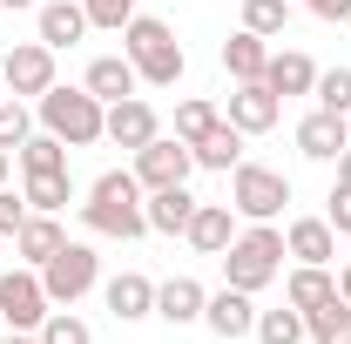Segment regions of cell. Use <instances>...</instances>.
Returning a JSON list of instances; mask_svg holds the SVG:
<instances>
[{"instance_id":"30","label":"cell","mask_w":351,"mask_h":344,"mask_svg":"<svg viewBox=\"0 0 351 344\" xmlns=\"http://www.w3.org/2000/svg\"><path fill=\"white\" fill-rule=\"evenodd\" d=\"M243 27L263 41H284L291 34V0H243Z\"/></svg>"},{"instance_id":"3","label":"cell","mask_w":351,"mask_h":344,"mask_svg":"<svg viewBox=\"0 0 351 344\" xmlns=\"http://www.w3.org/2000/svg\"><path fill=\"white\" fill-rule=\"evenodd\" d=\"M122 54L135 61V75H142L149 88H176V82H182V68H189L176 27H169V21H156V14H135L129 27H122Z\"/></svg>"},{"instance_id":"17","label":"cell","mask_w":351,"mask_h":344,"mask_svg":"<svg viewBox=\"0 0 351 344\" xmlns=\"http://www.w3.org/2000/svg\"><path fill=\"white\" fill-rule=\"evenodd\" d=\"M88 95H95V101H129L135 88H142V75H135V61L129 54H95V61H88Z\"/></svg>"},{"instance_id":"6","label":"cell","mask_w":351,"mask_h":344,"mask_svg":"<svg viewBox=\"0 0 351 344\" xmlns=\"http://www.w3.org/2000/svg\"><path fill=\"white\" fill-rule=\"evenodd\" d=\"M95 284H101V257H95L88 243H61V250L41 263V291H47L54 310H75Z\"/></svg>"},{"instance_id":"43","label":"cell","mask_w":351,"mask_h":344,"mask_svg":"<svg viewBox=\"0 0 351 344\" xmlns=\"http://www.w3.org/2000/svg\"><path fill=\"white\" fill-rule=\"evenodd\" d=\"M0 7H41V0H0Z\"/></svg>"},{"instance_id":"19","label":"cell","mask_w":351,"mask_h":344,"mask_svg":"<svg viewBox=\"0 0 351 344\" xmlns=\"http://www.w3.org/2000/svg\"><path fill=\"white\" fill-rule=\"evenodd\" d=\"M203 304H210V291H203L196 277L156 284V317H162V324H203Z\"/></svg>"},{"instance_id":"7","label":"cell","mask_w":351,"mask_h":344,"mask_svg":"<svg viewBox=\"0 0 351 344\" xmlns=\"http://www.w3.org/2000/svg\"><path fill=\"white\" fill-rule=\"evenodd\" d=\"M0 82H7V95H34L41 101L47 88H54V47L47 41H14L7 47V61H0Z\"/></svg>"},{"instance_id":"37","label":"cell","mask_w":351,"mask_h":344,"mask_svg":"<svg viewBox=\"0 0 351 344\" xmlns=\"http://www.w3.org/2000/svg\"><path fill=\"white\" fill-rule=\"evenodd\" d=\"M27 223V196H14V189H0V236H14Z\"/></svg>"},{"instance_id":"29","label":"cell","mask_w":351,"mask_h":344,"mask_svg":"<svg viewBox=\"0 0 351 344\" xmlns=\"http://www.w3.org/2000/svg\"><path fill=\"white\" fill-rule=\"evenodd\" d=\"M257 344H304V310L298 304H284V310H257V331H250Z\"/></svg>"},{"instance_id":"10","label":"cell","mask_w":351,"mask_h":344,"mask_svg":"<svg viewBox=\"0 0 351 344\" xmlns=\"http://www.w3.org/2000/svg\"><path fill=\"white\" fill-rule=\"evenodd\" d=\"M277 115H284V95L270 82H237V95H230V108H223V122L243 135H270L277 129Z\"/></svg>"},{"instance_id":"33","label":"cell","mask_w":351,"mask_h":344,"mask_svg":"<svg viewBox=\"0 0 351 344\" xmlns=\"http://www.w3.org/2000/svg\"><path fill=\"white\" fill-rule=\"evenodd\" d=\"M41 344H95V331H88L75 310H47V324H41Z\"/></svg>"},{"instance_id":"40","label":"cell","mask_w":351,"mask_h":344,"mask_svg":"<svg viewBox=\"0 0 351 344\" xmlns=\"http://www.w3.org/2000/svg\"><path fill=\"white\" fill-rule=\"evenodd\" d=\"M338 297L351 304V263H345V270H338Z\"/></svg>"},{"instance_id":"15","label":"cell","mask_w":351,"mask_h":344,"mask_svg":"<svg viewBox=\"0 0 351 344\" xmlns=\"http://www.w3.org/2000/svg\"><path fill=\"white\" fill-rule=\"evenodd\" d=\"M298 149H304L311 162H338V156L351 149L345 115H331V108H311L304 122H298Z\"/></svg>"},{"instance_id":"34","label":"cell","mask_w":351,"mask_h":344,"mask_svg":"<svg viewBox=\"0 0 351 344\" xmlns=\"http://www.w3.org/2000/svg\"><path fill=\"white\" fill-rule=\"evenodd\" d=\"M27 135H34V115L21 108V95H7L0 101V149H21Z\"/></svg>"},{"instance_id":"2","label":"cell","mask_w":351,"mask_h":344,"mask_svg":"<svg viewBox=\"0 0 351 344\" xmlns=\"http://www.w3.org/2000/svg\"><path fill=\"white\" fill-rule=\"evenodd\" d=\"M284 257H291V250H284V230H277V223H250V230H237V243H230L217 263H223V284H230V291H250V297H257L263 284L284 277Z\"/></svg>"},{"instance_id":"27","label":"cell","mask_w":351,"mask_h":344,"mask_svg":"<svg viewBox=\"0 0 351 344\" xmlns=\"http://www.w3.org/2000/svg\"><path fill=\"white\" fill-rule=\"evenodd\" d=\"M304 331H311V344H351V304L331 297L317 310H304Z\"/></svg>"},{"instance_id":"23","label":"cell","mask_w":351,"mask_h":344,"mask_svg":"<svg viewBox=\"0 0 351 344\" xmlns=\"http://www.w3.org/2000/svg\"><path fill=\"white\" fill-rule=\"evenodd\" d=\"M223 68H230V82H263V68H270V41L250 34V27H237V34L223 41Z\"/></svg>"},{"instance_id":"12","label":"cell","mask_w":351,"mask_h":344,"mask_svg":"<svg viewBox=\"0 0 351 344\" xmlns=\"http://www.w3.org/2000/svg\"><path fill=\"white\" fill-rule=\"evenodd\" d=\"M237 223H243V216L230 210V203H196L189 230H182V243H189L196 257H223V250L237 243Z\"/></svg>"},{"instance_id":"46","label":"cell","mask_w":351,"mask_h":344,"mask_svg":"<svg viewBox=\"0 0 351 344\" xmlns=\"http://www.w3.org/2000/svg\"><path fill=\"white\" fill-rule=\"evenodd\" d=\"M0 243H7V236H0Z\"/></svg>"},{"instance_id":"4","label":"cell","mask_w":351,"mask_h":344,"mask_svg":"<svg viewBox=\"0 0 351 344\" xmlns=\"http://www.w3.org/2000/svg\"><path fill=\"white\" fill-rule=\"evenodd\" d=\"M34 122H41L47 135H61L68 149H95L101 142V122H108V101H95L88 88H47L41 101H34Z\"/></svg>"},{"instance_id":"20","label":"cell","mask_w":351,"mask_h":344,"mask_svg":"<svg viewBox=\"0 0 351 344\" xmlns=\"http://www.w3.org/2000/svg\"><path fill=\"white\" fill-rule=\"evenodd\" d=\"M284 250H291L298 263H331L338 257V230H331L324 216H298V223L284 230Z\"/></svg>"},{"instance_id":"36","label":"cell","mask_w":351,"mask_h":344,"mask_svg":"<svg viewBox=\"0 0 351 344\" xmlns=\"http://www.w3.org/2000/svg\"><path fill=\"white\" fill-rule=\"evenodd\" d=\"M324 223H331L338 236H351V189H345V182H331V196H324Z\"/></svg>"},{"instance_id":"41","label":"cell","mask_w":351,"mask_h":344,"mask_svg":"<svg viewBox=\"0 0 351 344\" xmlns=\"http://www.w3.org/2000/svg\"><path fill=\"white\" fill-rule=\"evenodd\" d=\"M338 182H345V189H351V149H345V156H338Z\"/></svg>"},{"instance_id":"13","label":"cell","mask_w":351,"mask_h":344,"mask_svg":"<svg viewBox=\"0 0 351 344\" xmlns=\"http://www.w3.org/2000/svg\"><path fill=\"white\" fill-rule=\"evenodd\" d=\"M203 324H210L223 344L250 338V331H257V297H250V291H230V284H223V291H210V304H203Z\"/></svg>"},{"instance_id":"1","label":"cell","mask_w":351,"mask_h":344,"mask_svg":"<svg viewBox=\"0 0 351 344\" xmlns=\"http://www.w3.org/2000/svg\"><path fill=\"white\" fill-rule=\"evenodd\" d=\"M142 182H135V169H108L95 175V189H88L82 203V223L95 230V236H122V243H135V236H149V210H142Z\"/></svg>"},{"instance_id":"24","label":"cell","mask_w":351,"mask_h":344,"mask_svg":"<svg viewBox=\"0 0 351 344\" xmlns=\"http://www.w3.org/2000/svg\"><path fill=\"white\" fill-rule=\"evenodd\" d=\"M338 297V277H331V263H298L291 277H284V304H298V310H317V304Z\"/></svg>"},{"instance_id":"21","label":"cell","mask_w":351,"mask_h":344,"mask_svg":"<svg viewBox=\"0 0 351 344\" xmlns=\"http://www.w3.org/2000/svg\"><path fill=\"white\" fill-rule=\"evenodd\" d=\"M263 82L277 88L284 101H291V95H311V88H317V61H311L304 47H277L270 68H263Z\"/></svg>"},{"instance_id":"9","label":"cell","mask_w":351,"mask_h":344,"mask_svg":"<svg viewBox=\"0 0 351 344\" xmlns=\"http://www.w3.org/2000/svg\"><path fill=\"white\" fill-rule=\"evenodd\" d=\"M189 169H196V156H189L182 135H156L149 149H135V182L142 189H176V182H189Z\"/></svg>"},{"instance_id":"38","label":"cell","mask_w":351,"mask_h":344,"mask_svg":"<svg viewBox=\"0 0 351 344\" xmlns=\"http://www.w3.org/2000/svg\"><path fill=\"white\" fill-rule=\"evenodd\" d=\"M317 21H351V0H304Z\"/></svg>"},{"instance_id":"16","label":"cell","mask_w":351,"mask_h":344,"mask_svg":"<svg viewBox=\"0 0 351 344\" xmlns=\"http://www.w3.org/2000/svg\"><path fill=\"white\" fill-rule=\"evenodd\" d=\"M34 27H41L34 41H47L54 54H61V47H75L88 34V7L82 0H41V7H34Z\"/></svg>"},{"instance_id":"39","label":"cell","mask_w":351,"mask_h":344,"mask_svg":"<svg viewBox=\"0 0 351 344\" xmlns=\"http://www.w3.org/2000/svg\"><path fill=\"white\" fill-rule=\"evenodd\" d=\"M0 344H41V331H7Z\"/></svg>"},{"instance_id":"28","label":"cell","mask_w":351,"mask_h":344,"mask_svg":"<svg viewBox=\"0 0 351 344\" xmlns=\"http://www.w3.org/2000/svg\"><path fill=\"white\" fill-rule=\"evenodd\" d=\"M14 162H21V175H41V169H68V142L61 135H27L21 149H14Z\"/></svg>"},{"instance_id":"5","label":"cell","mask_w":351,"mask_h":344,"mask_svg":"<svg viewBox=\"0 0 351 344\" xmlns=\"http://www.w3.org/2000/svg\"><path fill=\"white\" fill-rule=\"evenodd\" d=\"M291 203V175L284 169H263V162H237L230 169V210L243 223H277Z\"/></svg>"},{"instance_id":"26","label":"cell","mask_w":351,"mask_h":344,"mask_svg":"<svg viewBox=\"0 0 351 344\" xmlns=\"http://www.w3.org/2000/svg\"><path fill=\"white\" fill-rule=\"evenodd\" d=\"M21 196H27V210L61 216L68 203H75V182H68V169H41V175H27V182H21Z\"/></svg>"},{"instance_id":"32","label":"cell","mask_w":351,"mask_h":344,"mask_svg":"<svg viewBox=\"0 0 351 344\" xmlns=\"http://www.w3.org/2000/svg\"><path fill=\"white\" fill-rule=\"evenodd\" d=\"M317 108H331V115H351V68H317Z\"/></svg>"},{"instance_id":"11","label":"cell","mask_w":351,"mask_h":344,"mask_svg":"<svg viewBox=\"0 0 351 344\" xmlns=\"http://www.w3.org/2000/svg\"><path fill=\"white\" fill-rule=\"evenodd\" d=\"M162 135V122H156V108L142 101V95H129V101H108V122H101V142H115V149H149Z\"/></svg>"},{"instance_id":"31","label":"cell","mask_w":351,"mask_h":344,"mask_svg":"<svg viewBox=\"0 0 351 344\" xmlns=\"http://www.w3.org/2000/svg\"><path fill=\"white\" fill-rule=\"evenodd\" d=\"M223 122V108L217 101H203V95H189V101H176V135L182 142H203V135Z\"/></svg>"},{"instance_id":"42","label":"cell","mask_w":351,"mask_h":344,"mask_svg":"<svg viewBox=\"0 0 351 344\" xmlns=\"http://www.w3.org/2000/svg\"><path fill=\"white\" fill-rule=\"evenodd\" d=\"M7 175H14V156H7V149H0V189H7Z\"/></svg>"},{"instance_id":"22","label":"cell","mask_w":351,"mask_h":344,"mask_svg":"<svg viewBox=\"0 0 351 344\" xmlns=\"http://www.w3.org/2000/svg\"><path fill=\"white\" fill-rule=\"evenodd\" d=\"M142 210H149V230L182 236V230H189V216H196V196H189V182H176V189H149V196H142Z\"/></svg>"},{"instance_id":"35","label":"cell","mask_w":351,"mask_h":344,"mask_svg":"<svg viewBox=\"0 0 351 344\" xmlns=\"http://www.w3.org/2000/svg\"><path fill=\"white\" fill-rule=\"evenodd\" d=\"M88 7V27H108V34H122L135 21V0H82Z\"/></svg>"},{"instance_id":"14","label":"cell","mask_w":351,"mask_h":344,"mask_svg":"<svg viewBox=\"0 0 351 344\" xmlns=\"http://www.w3.org/2000/svg\"><path fill=\"white\" fill-rule=\"evenodd\" d=\"M101 304H108L115 324H142V317H156V284L142 270H122V277L101 284Z\"/></svg>"},{"instance_id":"44","label":"cell","mask_w":351,"mask_h":344,"mask_svg":"<svg viewBox=\"0 0 351 344\" xmlns=\"http://www.w3.org/2000/svg\"><path fill=\"white\" fill-rule=\"evenodd\" d=\"M0 101H7V82H0Z\"/></svg>"},{"instance_id":"18","label":"cell","mask_w":351,"mask_h":344,"mask_svg":"<svg viewBox=\"0 0 351 344\" xmlns=\"http://www.w3.org/2000/svg\"><path fill=\"white\" fill-rule=\"evenodd\" d=\"M68 243V230H61V216H41V210H27V223L14 230V250H21V263L27 270H41L54 250Z\"/></svg>"},{"instance_id":"8","label":"cell","mask_w":351,"mask_h":344,"mask_svg":"<svg viewBox=\"0 0 351 344\" xmlns=\"http://www.w3.org/2000/svg\"><path fill=\"white\" fill-rule=\"evenodd\" d=\"M47 291H41V270H7L0 277V317H7V331H41L47 324Z\"/></svg>"},{"instance_id":"45","label":"cell","mask_w":351,"mask_h":344,"mask_svg":"<svg viewBox=\"0 0 351 344\" xmlns=\"http://www.w3.org/2000/svg\"><path fill=\"white\" fill-rule=\"evenodd\" d=\"M345 129H351V115H345Z\"/></svg>"},{"instance_id":"25","label":"cell","mask_w":351,"mask_h":344,"mask_svg":"<svg viewBox=\"0 0 351 344\" xmlns=\"http://www.w3.org/2000/svg\"><path fill=\"white\" fill-rule=\"evenodd\" d=\"M189 156H196V169H217V175H230L237 162H243V129L217 122V129L203 135V142H189Z\"/></svg>"}]
</instances>
